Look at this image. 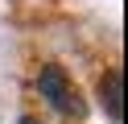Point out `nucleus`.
I'll use <instances>...</instances> for the list:
<instances>
[{
  "instance_id": "1",
  "label": "nucleus",
  "mask_w": 128,
  "mask_h": 124,
  "mask_svg": "<svg viewBox=\"0 0 128 124\" xmlns=\"http://www.w3.org/2000/svg\"><path fill=\"white\" fill-rule=\"evenodd\" d=\"M37 91H42V99H50L62 116H78L83 112V103H78V95H74V87H70V79H66L62 66H42Z\"/></svg>"
},
{
  "instance_id": "2",
  "label": "nucleus",
  "mask_w": 128,
  "mask_h": 124,
  "mask_svg": "<svg viewBox=\"0 0 128 124\" xmlns=\"http://www.w3.org/2000/svg\"><path fill=\"white\" fill-rule=\"evenodd\" d=\"M99 95H103V107H108L112 124H124V70H108L103 74Z\"/></svg>"
},
{
  "instance_id": "3",
  "label": "nucleus",
  "mask_w": 128,
  "mask_h": 124,
  "mask_svg": "<svg viewBox=\"0 0 128 124\" xmlns=\"http://www.w3.org/2000/svg\"><path fill=\"white\" fill-rule=\"evenodd\" d=\"M21 124H42V120H33V116H25V120H21Z\"/></svg>"
}]
</instances>
